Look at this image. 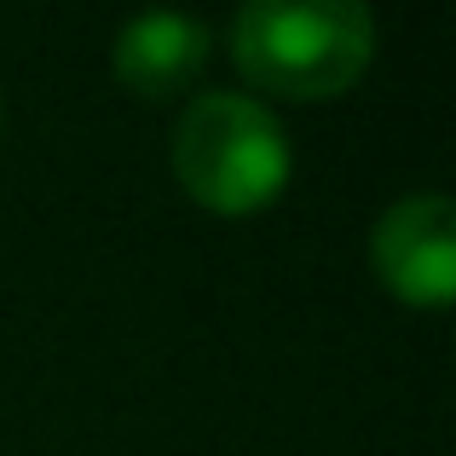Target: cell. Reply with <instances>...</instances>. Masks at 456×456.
<instances>
[{"mask_svg":"<svg viewBox=\"0 0 456 456\" xmlns=\"http://www.w3.org/2000/svg\"><path fill=\"white\" fill-rule=\"evenodd\" d=\"M381 283L416 306H439L456 289V208L445 191H411L387 202L370 232Z\"/></svg>","mask_w":456,"mask_h":456,"instance_id":"obj_3","label":"cell"},{"mask_svg":"<svg viewBox=\"0 0 456 456\" xmlns=\"http://www.w3.org/2000/svg\"><path fill=\"white\" fill-rule=\"evenodd\" d=\"M174 174L197 202L248 214L289 179V134L255 93H197L174 122Z\"/></svg>","mask_w":456,"mask_h":456,"instance_id":"obj_2","label":"cell"},{"mask_svg":"<svg viewBox=\"0 0 456 456\" xmlns=\"http://www.w3.org/2000/svg\"><path fill=\"white\" fill-rule=\"evenodd\" d=\"M232 53L283 99H330L376 58V18L358 0H248L232 18Z\"/></svg>","mask_w":456,"mask_h":456,"instance_id":"obj_1","label":"cell"},{"mask_svg":"<svg viewBox=\"0 0 456 456\" xmlns=\"http://www.w3.org/2000/svg\"><path fill=\"white\" fill-rule=\"evenodd\" d=\"M110 58H116L122 87L145 93V99H167L208 64V23L191 18V12H174V6L134 12L116 29Z\"/></svg>","mask_w":456,"mask_h":456,"instance_id":"obj_4","label":"cell"}]
</instances>
